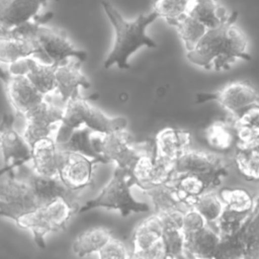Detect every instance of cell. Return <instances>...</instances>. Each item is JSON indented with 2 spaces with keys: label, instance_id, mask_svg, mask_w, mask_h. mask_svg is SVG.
<instances>
[{
  "label": "cell",
  "instance_id": "1",
  "mask_svg": "<svg viewBox=\"0 0 259 259\" xmlns=\"http://www.w3.org/2000/svg\"><path fill=\"white\" fill-rule=\"evenodd\" d=\"M236 19L207 29L198 44L187 52V60L204 70H228L237 60H249L248 36Z\"/></svg>",
  "mask_w": 259,
  "mask_h": 259
},
{
  "label": "cell",
  "instance_id": "2",
  "mask_svg": "<svg viewBox=\"0 0 259 259\" xmlns=\"http://www.w3.org/2000/svg\"><path fill=\"white\" fill-rule=\"evenodd\" d=\"M101 5L114 30L113 46L103 64L105 69L114 65L119 69H127L130 57L138 50L157 47L146 32L147 27L158 18L156 12L140 14L134 20H126L110 2L102 1Z\"/></svg>",
  "mask_w": 259,
  "mask_h": 259
},
{
  "label": "cell",
  "instance_id": "3",
  "mask_svg": "<svg viewBox=\"0 0 259 259\" xmlns=\"http://www.w3.org/2000/svg\"><path fill=\"white\" fill-rule=\"evenodd\" d=\"M126 124L127 120L124 117L107 116L79 93L65 103L63 118L55 142L57 144L65 142L74 130L82 125H86L94 133L107 134L113 131L125 130Z\"/></svg>",
  "mask_w": 259,
  "mask_h": 259
},
{
  "label": "cell",
  "instance_id": "4",
  "mask_svg": "<svg viewBox=\"0 0 259 259\" xmlns=\"http://www.w3.org/2000/svg\"><path fill=\"white\" fill-rule=\"evenodd\" d=\"M52 16L53 13L41 14L38 18L14 29L32 37L42 51L48 63L60 65L71 59L84 62L87 58L86 52L78 49L65 30L46 25Z\"/></svg>",
  "mask_w": 259,
  "mask_h": 259
},
{
  "label": "cell",
  "instance_id": "5",
  "mask_svg": "<svg viewBox=\"0 0 259 259\" xmlns=\"http://www.w3.org/2000/svg\"><path fill=\"white\" fill-rule=\"evenodd\" d=\"M44 205L24 165L7 172V179L0 184V217L15 222L21 215Z\"/></svg>",
  "mask_w": 259,
  "mask_h": 259
},
{
  "label": "cell",
  "instance_id": "6",
  "mask_svg": "<svg viewBox=\"0 0 259 259\" xmlns=\"http://www.w3.org/2000/svg\"><path fill=\"white\" fill-rule=\"evenodd\" d=\"M135 185V180L127 169L115 167L113 175L101 192L94 198L80 206L78 212H85L96 207L118 210L122 217H127L133 212L150 211L149 204L135 199L131 187Z\"/></svg>",
  "mask_w": 259,
  "mask_h": 259
},
{
  "label": "cell",
  "instance_id": "7",
  "mask_svg": "<svg viewBox=\"0 0 259 259\" xmlns=\"http://www.w3.org/2000/svg\"><path fill=\"white\" fill-rule=\"evenodd\" d=\"M80 204H72L62 197L18 218L15 223L22 229L31 231L35 244L45 249V236L51 232L64 230L71 218L79 211Z\"/></svg>",
  "mask_w": 259,
  "mask_h": 259
},
{
  "label": "cell",
  "instance_id": "8",
  "mask_svg": "<svg viewBox=\"0 0 259 259\" xmlns=\"http://www.w3.org/2000/svg\"><path fill=\"white\" fill-rule=\"evenodd\" d=\"M94 150L106 163L113 162L116 167L132 170L135 163L150 143H134L125 130L107 134L93 133L91 137Z\"/></svg>",
  "mask_w": 259,
  "mask_h": 259
},
{
  "label": "cell",
  "instance_id": "9",
  "mask_svg": "<svg viewBox=\"0 0 259 259\" xmlns=\"http://www.w3.org/2000/svg\"><path fill=\"white\" fill-rule=\"evenodd\" d=\"M210 100L217 101L233 118H236L248 108L259 105V92L249 82L234 81L215 92L197 95L198 102Z\"/></svg>",
  "mask_w": 259,
  "mask_h": 259
},
{
  "label": "cell",
  "instance_id": "10",
  "mask_svg": "<svg viewBox=\"0 0 259 259\" xmlns=\"http://www.w3.org/2000/svg\"><path fill=\"white\" fill-rule=\"evenodd\" d=\"M64 114V107H61L46 98L28 110L23 116L26 120L24 139L30 147L37 141L50 138L51 134L60 125Z\"/></svg>",
  "mask_w": 259,
  "mask_h": 259
},
{
  "label": "cell",
  "instance_id": "11",
  "mask_svg": "<svg viewBox=\"0 0 259 259\" xmlns=\"http://www.w3.org/2000/svg\"><path fill=\"white\" fill-rule=\"evenodd\" d=\"M154 205V213L163 224L164 230L181 229L185 211L190 207L182 202L172 189L165 183L144 190Z\"/></svg>",
  "mask_w": 259,
  "mask_h": 259
},
{
  "label": "cell",
  "instance_id": "12",
  "mask_svg": "<svg viewBox=\"0 0 259 259\" xmlns=\"http://www.w3.org/2000/svg\"><path fill=\"white\" fill-rule=\"evenodd\" d=\"M12 114H4L0 122V147L3 154L4 166L0 176L31 160V147L14 128Z\"/></svg>",
  "mask_w": 259,
  "mask_h": 259
},
{
  "label": "cell",
  "instance_id": "13",
  "mask_svg": "<svg viewBox=\"0 0 259 259\" xmlns=\"http://www.w3.org/2000/svg\"><path fill=\"white\" fill-rule=\"evenodd\" d=\"M192 173L213 177L222 181L228 175L227 164L218 155L194 149H187L174 162L171 176Z\"/></svg>",
  "mask_w": 259,
  "mask_h": 259
},
{
  "label": "cell",
  "instance_id": "14",
  "mask_svg": "<svg viewBox=\"0 0 259 259\" xmlns=\"http://www.w3.org/2000/svg\"><path fill=\"white\" fill-rule=\"evenodd\" d=\"M58 0H0V31H7L38 18L42 7Z\"/></svg>",
  "mask_w": 259,
  "mask_h": 259
},
{
  "label": "cell",
  "instance_id": "15",
  "mask_svg": "<svg viewBox=\"0 0 259 259\" xmlns=\"http://www.w3.org/2000/svg\"><path fill=\"white\" fill-rule=\"evenodd\" d=\"M100 161L91 159L79 153L66 152L60 167L59 176L70 188L82 190L93 184V170Z\"/></svg>",
  "mask_w": 259,
  "mask_h": 259
},
{
  "label": "cell",
  "instance_id": "16",
  "mask_svg": "<svg viewBox=\"0 0 259 259\" xmlns=\"http://www.w3.org/2000/svg\"><path fill=\"white\" fill-rule=\"evenodd\" d=\"M38 57L48 63L36 41L16 29L0 31V64L9 65L21 58Z\"/></svg>",
  "mask_w": 259,
  "mask_h": 259
},
{
  "label": "cell",
  "instance_id": "17",
  "mask_svg": "<svg viewBox=\"0 0 259 259\" xmlns=\"http://www.w3.org/2000/svg\"><path fill=\"white\" fill-rule=\"evenodd\" d=\"M4 86L8 101L17 114L22 116L46 98L26 76L10 75Z\"/></svg>",
  "mask_w": 259,
  "mask_h": 259
},
{
  "label": "cell",
  "instance_id": "18",
  "mask_svg": "<svg viewBox=\"0 0 259 259\" xmlns=\"http://www.w3.org/2000/svg\"><path fill=\"white\" fill-rule=\"evenodd\" d=\"M90 82L81 71V62L71 59L57 65L56 92L65 104L71 97L80 93V88H89Z\"/></svg>",
  "mask_w": 259,
  "mask_h": 259
},
{
  "label": "cell",
  "instance_id": "19",
  "mask_svg": "<svg viewBox=\"0 0 259 259\" xmlns=\"http://www.w3.org/2000/svg\"><path fill=\"white\" fill-rule=\"evenodd\" d=\"M190 143L191 135L189 132L170 126L164 127L155 137V156L173 165L175 160L189 149Z\"/></svg>",
  "mask_w": 259,
  "mask_h": 259
},
{
  "label": "cell",
  "instance_id": "20",
  "mask_svg": "<svg viewBox=\"0 0 259 259\" xmlns=\"http://www.w3.org/2000/svg\"><path fill=\"white\" fill-rule=\"evenodd\" d=\"M65 156L66 152L58 148L55 140L45 138L31 147V167L40 175L57 176Z\"/></svg>",
  "mask_w": 259,
  "mask_h": 259
},
{
  "label": "cell",
  "instance_id": "21",
  "mask_svg": "<svg viewBox=\"0 0 259 259\" xmlns=\"http://www.w3.org/2000/svg\"><path fill=\"white\" fill-rule=\"evenodd\" d=\"M166 183L172 187L182 202L187 203L190 199L219 186L221 180L204 175L184 173L170 177Z\"/></svg>",
  "mask_w": 259,
  "mask_h": 259
},
{
  "label": "cell",
  "instance_id": "22",
  "mask_svg": "<svg viewBox=\"0 0 259 259\" xmlns=\"http://www.w3.org/2000/svg\"><path fill=\"white\" fill-rule=\"evenodd\" d=\"M187 15L203 24L207 29L219 27L237 18V13H230L218 0H190Z\"/></svg>",
  "mask_w": 259,
  "mask_h": 259
},
{
  "label": "cell",
  "instance_id": "23",
  "mask_svg": "<svg viewBox=\"0 0 259 259\" xmlns=\"http://www.w3.org/2000/svg\"><path fill=\"white\" fill-rule=\"evenodd\" d=\"M221 236L212 224H207L198 232L185 236V253L194 259H214Z\"/></svg>",
  "mask_w": 259,
  "mask_h": 259
},
{
  "label": "cell",
  "instance_id": "24",
  "mask_svg": "<svg viewBox=\"0 0 259 259\" xmlns=\"http://www.w3.org/2000/svg\"><path fill=\"white\" fill-rule=\"evenodd\" d=\"M236 146H251L259 144V105L252 106L240 116L233 118Z\"/></svg>",
  "mask_w": 259,
  "mask_h": 259
},
{
  "label": "cell",
  "instance_id": "25",
  "mask_svg": "<svg viewBox=\"0 0 259 259\" xmlns=\"http://www.w3.org/2000/svg\"><path fill=\"white\" fill-rule=\"evenodd\" d=\"M164 227L158 215H151L140 222L135 228L132 236V251H141L150 248L157 243L163 235Z\"/></svg>",
  "mask_w": 259,
  "mask_h": 259
},
{
  "label": "cell",
  "instance_id": "26",
  "mask_svg": "<svg viewBox=\"0 0 259 259\" xmlns=\"http://www.w3.org/2000/svg\"><path fill=\"white\" fill-rule=\"evenodd\" d=\"M94 132L87 127L86 125H82L72 132L70 137L63 143L57 144L58 148L65 152H74L82 154L91 159L99 160L100 163L106 164L104 159L94 150L91 137Z\"/></svg>",
  "mask_w": 259,
  "mask_h": 259
},
{
  "label": "cell",
  "instance_id": "27",
  "mask_svg": "<svg viewBox=\"0 0 259 259\" xmlns=\"http://www.w3.org/2000/svg\"><path fill=\"white\" fill-rule=\"evenodd\" d=\"M112 237L110 230L97 227L81 233L73 243V251L79 257L98 252Z\"/></svg>",
  "mask_w": 259,
  "mask_h": 259
},
{
  "label": "cell",
  "instance_id": "28",
  "mask_svg": "<svg viewBox=\"0 0 259 259\" xmlns=\"http://www.w3.org/2000/svg\"><path fill=\"white\" fill-rule=\"evenodd\" d=\"M234 161L239 173L248 181H259V144L236 146Z\"/></svg>",
  "mask_w": 259,
  "mask_h": 259
},
{
  "label": "cell",
  "instance_id": "29",
  "mask_svg": "<svg viewBox=\"0 0 259 259\" xmlns=\"http://www.w3.org/2000/svg\"><path fill=\"white\" fill-rule=\"evenodd\" d=\"M204 138L208 146L218 151H229L237 143L232 122L215 120L204 130Z\"/></svg>",
  "mask_w": 259,
  "mask_h": 259
},
{
  "label": "cell",
  "instance_id": "30",
  "mask_svg": "<svg viewBox=\"0 0 259 259\" xmlns=\"http://www.w3.org/2000/svg\"><path fill=\"white\" fill-rule=\"evenodd\" d=\"M56 64L36 60L25 76L42 95L48 96L56 92Z\"/></svg>",
  "mask_w": 259,
  "mask_h": 259
},
{
  "label": "cell",
  "instance_id": "31",
  "mask_svg": "<svg viewBox=\"0 0 259 259\" xmlns=\"http://www.w3.org/2000/svg\"><path fill=\"white\" fill-rule=\"evenodd\" d=\"M187 205L196 209L208 224H214L225 209V204L218 192L207 190L190 199Z\"/></svg>",
  "mask_w": 259,
  "mask_h": 259
},
{
  "label": "cell",
  "instance_id": "32",
  "mask_svg": "<svg viewBox=\"0 0 259 259\" xmlns=\"http://www.w3.org/2000/svg\"><path fill=\"white\" fill-rule=\"evenodd\" d=\"M225 208L238 213H249L253 210L256 198L245 188H224L219 192Z\"/></svg>",
  "mask_w": 259,
  "mask_h": 259
},
{
  "label": "cell",
  "instance_id": "33",
  "mask_svg": "<svg viewBox=\"0 0 259 259\" xmlns=\"http://www.w3.org/2000/svg\"><path fill=\"white\" fill-rule=\"evenodd\" d=\"M190 0H156L153 11L163 18L169 25L175 26L185 15Z\"/></svg>",
  "mask_w": 259,
  "mask_h": 259
},
{
  "label": "cell",
  "instance_id": "34",
  "mask_svg": "<svg viewBox=\"0 0 259 259\" xmlns=\"http://www.w3.org/2000/svg\"><path fill=\"white\" fill-rule=\"evenodd\" d=\"M174 27L187 52L191 51L207 31V28L203 24L189 15H185Z\"/></svg>",
  "mask_w": 259,
  "mask_h": 259
},
{
  "label": "cell",
  "instance_id": "35",
  "mask_svg": "<svg viewBox=\"0 0 259 259\" xmlns=\"http://www.w3.org/2000/svg\"><path fill=\"white\" fill-rule=\"evenodd\" d=\"M249 214L250 212L238 213L225 208L221 217L212 225L221 237H230L241 229Z\"/></svg>",
  "mask_w": 259,
  "mask_h": 259
},
{
  "label": "cell",
  "instance_id": "36",
  "mask_svg": "<svg viewBox=\"0 0 259 259\" xmlns=\"http://www.w3.org/2000/svg\"><path fill=\"white\" fill-rule=\"evenodd\" d=\"M162 242L165 246L168 259H181L185 255V237L181 229L164 230Z\"/></svg>",
  "mask_w": 259,
  "mask_h": 259
},
{
  "label": "cell",
  "instance_id": "37",
  "mask_svg": "<svg viewBox=\"0 0 259 259\" xmlns=\"http://www.w3.org/2000/svg\"><path fill=\"white\" fill-rule=\"evenodd\" d=\"M128 252L122 241L111 237L97 253L99 259H127Z\"/></svg>",
  "mask_w": 259,
  "mask_h": 259
},
{
  "label": "cell",
  "instance_id": "38",
  "mask_svg": "<svg viewBox=\"0 0 259 259\" xmlns=\"http://www.w3.org/2000/svg\"><path fill=\"white\" fill-rule=\"evenodd\" d=\"M207 224L208 223L204 220V218L196 209L190 206L184 213L181 230L185 237L198 232Z\"/></svg>",
  "mask_w": 259,
  "mask_h": 259
},
{
  "label": "cell",
  "instance_id": "39",
  "mask_svg": "<svg viewBox=\"0 0 259 259\" xmlns=\"http://www.w3.org/2000/svg\"><path fill=\"white\" fill-rule=\"evenodd\" d=\"M127 259H168L162 238L148 249L128 252Z\"/></svg>",
  "mask_w": 259,
  "mask_h": 259
},
{
  "label": "cell",
  "instance_id": "40",
  "mask_svg": "<svg viewBox=\"0 0 259 259\" xmlns=\"http://www.w3.org/2000/svg\"><path fill=\"white\" fill-rule=\"evenodd\" d=\"M37 59L33 56L21 58L8 65V72L13 76H25Z\"/></svg>",
  "mask_w": 259,
  "mask_h": 259
},
{
  "label": "cell",
  "instance_id": "41",
  "mask_svg": "<svg viewBox=\"0 0 259 259\" xmlns=\"http://www.w3.org/2000/svg\"><path fill=\"white\" fill-rule=\"evenodd\" d=\"M242 259H259V222L246 247Z\"/></svg>",
  "mask_w": 259,
  "mask_h": 259
},
{
  "label": "cell",
  "instance_id": "42",
  "mask_svg": "<svg viewBox=\"0 0 259 259\" xmlns=\"http://www.w3.org/2000/svg\"><path fill=\"white\" fill-rule=\"evenodd\" d=\"M9 77H10L9 72H8L7 70H4V69L2 68V66L0 65V80H1L3 83H5V82H7V80L9 79Z\"/></svg>",
  "mask_w": 259,
  "mask_h": 259
}]
</instances>
